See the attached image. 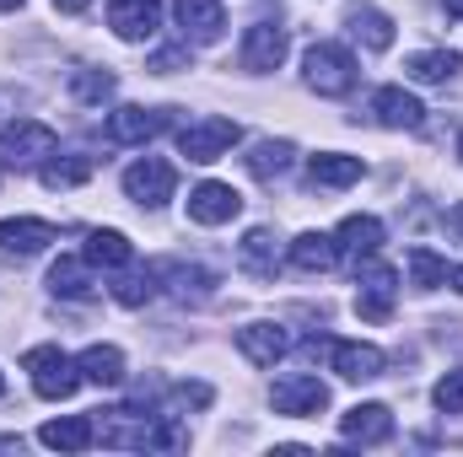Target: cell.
<instances>
[{
	"mask_svg": "<svg viewBox=\"0 0 463 457\" xmlns=\"http://www.w3.org/2000/svg\"><path fill=\"white\" fill-rule=\"evenodd\" d=\"M27 371H33V393L38 398H71L76 387H81V366L60 350V344H38V350H27V360H22Z\"/></svg>",
	"mask_w": 463,
	"mask_h": 457,
	"instance_id": "obj_1",
	"label": "cell"
},
{
	"mask_svg": "<svg viewBox=\"0 0 463 457\" xmlns=\"http://www.w3.org/2000/svg\"><path fill=\"white\" fill-rule=\"evenodd\" d=\"M302 65H307V87L318 98H345L350 87H355V60L340 43H313Z\"/></svg>",
	"mask_w": 463,
	"mask_h": 457,
	"instance_id": "obj_2",
	"label": "cell"
},
{
	"mask_svg": "<svg viewBox=\"0 0 463 457\" xmlns=\"http://www.w3.org/2000/svg\"><path fill=\"white\" fill-rule=\"evenodd\" d=\"M173 189H178V173H173L167 162H156V156H140V162L124 173V194H129L140 210H162V205L173 200Z\"/></svg>",
	"mask_w": 463,
	"mask_h": 457,
	"instance_id": "obj_3",
	"label": "cell"
},
{
	"mask_svg": "<svg viewBox=\"0 0 463 457\" xmlns=\"http://www.w3.org/2000/svg\"><path fill=\"white\" fill-rule=\"evenodd\" d=\"M54 145H60V135L38 118H11L0 129V162H43V156H54Z\"/></svg>",
	"mask_w": 463,
	"mask_h": 457,
	"instance_id": "obj_4",
	"label": "cell"
},
{
	"mask_svg": "<svg viewBox=\"0 0 463 457\" xmlns=\"http://www.w3.org/2000/svg\"><path fill=\"white\" fill-rule=\"evenodd\" d=\"M237 140H242V129H237L232 118H200V124L178 129V151H184L189 162H222Z\"/></svg>",
	"mask_w": 463,
	"mask_h": 457,
	"instance_id": "obj_5",
	"label": "cell"
},
{
	"mask_svg": "<svg viewBox=\"0 0 463 457\" xmlns=\"http://www.w3.org/2000/svg\"><path fill=\"white\" fill-rule=\"evenodd\" d=\"M269 404H275V415H297V420H307V415H324V409H329V387H324L318 377H307V371H291V377L275 382Z\"/></svg>",
	"mask_w": 463,
	"mask_h": 457,
	"instance_id": "obj_6",
	"label": "cell"
},
{
	"mask_svg": "<svg viewBox=\"0 0 463 457\" xmlns=\"http://www.w3.org/2000/svg\"><path fill=\"white\" fill-rule=\"evenodd\" d=\"M173 124V108H118L109 114V140L114 145H146V140H156L162 129Z\"/></svg>",
	"mask_w": 463,
	"mask_h": 457,
	"instance_id": "obj_7",
	"label": "cell"
},
{
	"mask_svg": "<svg viewBox=\"0 0 463 457\" xmlns=\"http://www.w3.org/2000/svg\"><path fill=\"white\" fill-rule=\"evenodd\" d=\"M335 247H340V258H345L350 269H361V264L377 258V247H383V221H377V216H345L340 231H335Z\"/></svg>",
	"mask_w": 463,
	"mask_h": 457,
	"instance_id": "obj_8",
	"label": "cell"
},
{
	"mask_svg": "<svg viewBox=\"0 0 463 457\" xmlns=\"http://www.w3.org/2000/svg\"><path fill=\"white\" fill-rule=\"evenodd\" d=\"M361 275V296H355V312L366 318V323H388L393 318V269H383V264H366V269H355Z\"/></svg>",
	"mask_w": 463,
	"mask_h": 457,
	"instance_id": "obj_9",
	"label": "cell"
},
{
	"mask_svg": "<svg viewBox=\"0 0 463 457\" xmlns=\"http://www.w3.org/2000/svg\"><path fill=\"white\" fill-rule=\"evenodd\" d=\"M173 16L184 27V43H216L222 27H227L222 0H173Z\"/></svg>",
	"mask_w": 463,
	"mask_h": 457,
	"instance_id": "obj_10",
	"label": "cell"
},
{
	"mask_svg": "<svg viewBox=\"0 0 463 457\" xmlns=\"http://www.w3.org/2000/svg\"><path fill=\"white\" fill-rule=\"evenodd\" d=\"M280 60H286V27H275V22H253L248 27V38H242V70H280Z\"/></svg>",
	"mask_w": 463,
	"mask_h": 457,
	"instance_id": "obj_11",
	"label": "cell"
},
{
	"mask_svg": "<svg viewBox=\"0 0 463 457\" xmlns=\"http://www.w3.org/2000/svg\"><path fill=\"white\" fill-rule=\"evenodd\" d=\"M237 210H242V194L232 183H200L189 194V221H200V227H227Z\"/></svg>",
	"mask_w": 463,
	"mask_h": 457,
	"instance_id": "obj_12",
	"label": "cell"
},
{
	"mask_svg": "<svg viewBox=\"0 0 463 457\" xmlns=\"http://www.w3.org/2000/svg\"><path fill=\"white\" fill-rule=\"evenodd\" d=\"M329 366H335L345 382H372V377H383V350H377V344L335 340V344H329Z\"/></svg>",
	"mask_w": 463,
	"mask_h": 457,
	"instance_id": "obj_13",
	"label": "cell"
},
{
	"mask_svg": "<svg viewBox=\"0 0 463 457\" xmlns=\"http://www.w3.org/2000/svg\"><path fill=\"white\" fill-rule=\"evenodd\" d=\"M49 291H54V296H71V302H87V296L98 291V280H92V258L60 253L54 269H49Z\"/></svg>",
	"mask_w": 463,
	"mask_h": 457,
	"instance_id": "obj_14",
	"label": "cell"
},
{
	"mask_svg": "<svg viewBox=\"0 0 463 457\" xmlns=\"http://www.w3.org/2000/svg\"><path fill=\"white\" fill-rule=\"evenodd\" d=\"M156 16H162L156 0H109V22H114L118 38H129V43L151 38L156 33Z\"/></svg>",
	"mask_w": 463,
	"mask_h": 457,
	"instance_id": "obj_15",
	"label": "cell"
},
{
	"mask_svg": "<svg viewBox=\"0 0 463 457\" xmlns=\"http://www.w3.org/2000/svg\"><path fill=\"white\" fill-rule=\"evenodd\" d=\"M393 436V415L388 404H355L345 415V442H361V447H383Z\"/></svg>",
	"mask_w": 463,
	"mask_h": 457,
	"instance_id": "obj_16",
	"label": "cell"
},
{
	"mask_svg": "<svg viewBox=\"0 0 463 457\" xmlns=\"http://www.w3.org/2000/svg\"><path fill=\"white\" fill-rule=\"evenodd\" d=\"M49 242H60V227L54 221H0V253H43Z\"/></svg>",
	"mask_w": 463,
	"mask_h": 457,
	"instance_id": "obj_17",
	"label": "cell"
},
{
	"mask_svg": "<svg viewBox=\"0 0 463 457\" xmlns=\"http://www.w3.org/2000/svg\"><path fill=\"white\" fill-rule=\"evenodd\" d=\"M372 114H377V124H388V129H420V124H426V108H420L404 87H383V92L372 98Z\"/></svg>",
	"mask_w": 463,
	"mask_h": 457,
	"instance_id": "obj_18",
	"label": "cell"
},
{
	"mask_svg": "<svg viewBox=\"0 0 463 457\" xmlns=\"http://www.w3.org/2000/svg\"><path fill=\"white\" fill-rule=\"evenodd\" d=\"M286 329L280 323H248V329H237V350L253 360V366H275L280 355H286Z\"/></svg>",
	"mask_w": 463,
	"mask_h": 457,
	"instance_id": "obj_19",
	"label": "cell"
},
{
	"mask_svg": "<svg viewBox=\"0 0 463 457\" xmlns=\"http://www.w3.org/2000/svg\"><path fill=\"white\" fill-rule=\"evenodd\" d=\"M275 242H280V237L269 227H253L242 237L237 253H242V269H248L253 280H275V269H280V247H275Z\"/></svg>",
	"mask_w": 463,
	"mask_h": 457,
	"instance_id": "obj_20",
	"label": "cell"
},
{
	"mask_svg": "<svg viewBox=\"0 0 463 457\" xmlns=\"http://www.w3.org/2000/svg\"><path fill=\"white\" fill-rule=\"evenodd\" d=\"M38 442L54 447V452H81V447L98 442V425H92L87 415H65V420H49V425L38 431Z\"/></svg>",
	"mask_w": 463,
	"mask_h": 457,
	"instance_id": "obj_21",
	"label": "cell"
},
{
	"mask_svg": "<svg viewBox=\"0 0 463 457\" xmlns=\"http://www.w3.org/2000/svg\"><path fill=\"white\" fill-rule=\"evenodd\" d=\"M291 264H297L302 275H324V269L340 264V247H335V237H324V231H302V237L291 242Z\"/></svg>",
	"mask_w": 463,
	"mask_h": 457,
	"instance_id": "obj_22",
	"label": "cell"
},
{
	"mask_svg": "<svg viewBox=\"0 0 463 457\" xmlns=\"http://www.w3.org/2000/svg\"><path fill=\"white\" fill-rule=\"evenodd\" d=\"M307 178H313L318 189H350V183H361V156L318 151V156L307 162Z\"/></svg>",
	"mask_w": 463,
	"mask_h": 457,
	"instance_id": "obj_23",
	"label": "cell"
},
{
	"mask_svg": "<svg viewBox=\"0 0 463 457\" xmlns=\"http://www.w3.org/2000/svg\"><path fill=\"white\" fill-rule=\"evenodd\" d=\"M81 377L87 382H98V387H118L124 382V350L118 344H92V350H81Z\"/></svg>",
	"mask_w": 463,
	"mask_h": 457,
	"instance_id": "obj_24",
	"label": "cell"
},
{
	"mask_svg": "<svg viewBox=\"0 0 463 457\" xmlns=\"http://www.w3.org/2000/svg\"><path fill=\"white\" fill-rule=\"evenodd\" d=\"M404 70H410L415 81H431V87H437V81H453L463 70V54L458 49H426V54H410Z\"/></svg>",
	"mask_w": 463,
	"mask_h": 457,
	"instance_id": "obj_25",
	"label": "cell"
},
{
	"mask_svg": "<svg viewBox=\"0 0 463 457\" xmlns=\"http://www.w3.org/2000/svg\"><path fill=\"white\" fill-rule=\"evenodd\" d=\"M291 156H297V145H291V140H259L242 162H248V173H253V178H264V183H269V178L291 173Z\"/></svg>",
	"mask_w": 463,
	"mask_h": 457,
	"instance_id": "obj_26",
	"label": "cell"
},
{
	"mask_svg": "<svg viewBox=\"0 0 463 457\" xmlns=\"http://www.w3.org/2000/svg\"><path fill=\"white\" fill-rule=\"evenodd\" d=\"M350 33H355L366 49H377V54L393 49V22H388L377 5H355V11H350Z\"/></svg>",
	"mask_w": 463,
	"mask_h": 457,
	"instance_id": "obj_27",
	"label": "cell"
},
{
	"mask_svg": "<svg viewBox=\"0 0 463 457\" xmlns=\"http://www.w3.org/2000/svg\"><path fill=\"white\" fill-rule=\"evenodd\" d=\"M167 280H173V296L178 302H211L216 296V275L211 269H200V264H178V269H167Z\"/></svg>",
	"mask_w": 463,
	"mask_h": 457,
	"instance_id": "obj_28",
	"label": "cell"
},
{
	"mask_svg": "<svg viewBox=\"0 0 463 457\" xmlns=\"http://www.w3.org/2000/svg\"><path fill=\"white\" fill-rule=\"evenodd\" d=\"M87 258L103 264V269H129V264H135V247H129L124 231H92V237H87Z\"/></svg>",
	"mask_w": 463,
	"mask_h": 457,
	"instance_id": "obj_29",
	"label": "cell"
},
{
	"mask_svg": "<svg viewBox=\"0 0 463 457\" xmlns=\"http://www.w3.org/2000/svg\"><path fill=\"white\" fill-rule=\"evenodd\" d=\"M43 189H81L87 178H92V156H54V162H43Z\"/></svg>",
	"mask_w": 463,
	"mask_h": 457,
	"instance_id": "obj_30",
	"label": "cell"
},
{
	"mask_svg": "<svg viewBox=\"0 0 463 457\" xmlns=\"http://www.w3.org/2000/svg\"><path fill=\"white\" fill-rule=\"evenodd\" d=\"M404 264H410V285H415V291H437V285H448V258H437L431 247H410Z\"/></svg>",
	"mask_w": 463,
	"mask_h": 457,
	"instance_id": "obj_31",
	"label": "cell"
},
{
	"mask_svg": "<svg viewBox=\"0 0 463 457\" xmlns=\"http://www.w3.org/2000/svg\"><path fill=\"white\" fill-rule=\"evenodd\" d=\"M151 291H156V269H135L114 285V302L118 307H140V302H151Z\"/></svg>",
	"mask_w": 463,
	"mask_h": 457,
	"instance_id": "obj_32",
	"label": "cell"
},
{
	"mask_svg": "<svg viewBox=\"0 0 463 457\" xmlns=\"http://www.w3.org/2000/svg\"><path fill=\"white\" fill-rule=\"evenodd\" d=\"M71 92H76L81 103H103V98H114V76H109V70H76V76H71Z\"/></svg>",
	"mask_w": 463,
	"mask_h": 457,
	"instance_id": "obj_33",
	"label": "cell"
},
{
	"mask_svg": "<svg viewBox=\"0 0 463 457\" xmlns=\"http://www.w3.org/2000/svg\"><path fill=\"white\" fill-rule=\"evenodd\" d=\"M431 398H437V409H442V415H463V366H458V371H448V377L431 387Z\"/></svg>",
	"mask_w": 463,
	"mask_h": 457,
	"instance_id": "obj_34",
	"label": "cell"
},
{
	"mask_svg": "<svg viewBox=\"0 0 463 457\" xmlns=\"http://www.w3.org/2000/svg\"><path fill=\"white\" fill-rule=\"evenodd\" d=\"M173 398H178L184 409H205V404H211V387H205V382H184Z\"/></svg>",
	"mask_w": 463,
	"mask_h": 457,
	"instance_id": "obj_35",
	"label": "cell"
},
{
	"mask_svg": "<svg viewBox=\"0 0 463 457\" xmlns=\"http://www.w3.org/2000/svg\"><path fill=\"white\" fill-rule=\"evenodd\" d=\"M178 65H189V49H162V54L151 60V70H162V76H167V70H178Z\"/></svg>",
	"mask_w": 463,
	"mask_h": 457,
	"instance_id": "obj_36",
	"label": "cell"
},
{
	"mask_svg": "<svg viewBox=\"0 0 463 457\" xmlns=\"http://www.w3.org/2000/svg\"><path fill=\"white\" fill-rule=\"evenodd\" d=\"M448 231H453V237H463V205H453V210H448Z\"/></svg>",
	"mask_w": 463,
	"mask_h": 457,
	"instance_id": "obj_37",
	"label": "cell"
},
{
	"mask_svg": "<svg viewBox=\"0 0 463 457\" xmlns=\"http://www.w3.org/2000/svg\"><path fill=\"white\" fill-rule=\"evenodd\" d=\"M54 5H60V11H71V16H81V11H87L92 0H54Z\"/></svg>",
	"mask_w": 463,
	"mask_h": 457,
	"instance_id": "obj_38",
	"label": "cell"
},
{
	"mask_svg": "<svg viewBox=\"0 0 463 457\" xmlns=\"http://www.w3.org/2000/svg\"><path fill=\"white\" fill-rule=\"evenodd\" d=\"M442 5H448V16H458L463 22V0H442Z\"/></svg>",
	"mask_w": 463,
	"mask_h": 457,
	"instance_id": "obj_39",
	"label": "cell"
},
{
	"mask_svg": "<svg viewBox=\"0 0 463 457\" xmlns=\"http://www.w3.org/2000/svg\"><path fill=\"white\" fill-rule=\"evenodd\" d=\"M453 291H458V296H463V264H458V269H453Z\"/></svg>",
	"mask_w": 463,
	"mask_h": 457,
	"instance_id": "obj_40",
	"label": "cell"
},
{
	"mask_svg": "<svg viewBox=\"0 0 463 457\" xmlns=\"http://www.w3.org/2000/svg\"><path fill=\"white\" fill-rule=\"evenodd\" d=\"M0 11H22V0H0Z\"/></svg>",
	"mask_w": 463,
	"mask_h": 457,
	"instance_id": "obj_41",
	"label": "cell"
},
{
	"mask_svg": "<svg viewBox=\"0 0 463 457\" xmlns=\"http://www.w3.org/2000/svg\"><path fill=\"white\" fill-rule=\"evenodd\" d=\"M458 156H463V135H458Z\"/></svg>",
	"mask_w": 463,
	"mask_h": 457,
	"instance_id": "obj_42",
	"label": "cell"
},
{
	"mask_svg": "<svg viewBox=\"0 0 463 457\" xmlns=\"http://www.w3.org/2000/svg\"><path fill=\"white\" fill-rule=\"evenodd\" d=\"M0 393H5V382H0Z\"/></svg>",
	"mask_w": 463,
	"mask_h": 457,
	"instance_id": "obj_43",
	"label": "cell"
}]
</instances>
